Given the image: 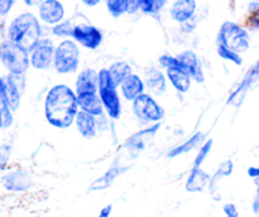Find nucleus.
I'll return each mask as SVG.
<instances>
[{"instance_id": "12", "label": "nucleus", "mask_w": 259, "mask_h": 217, "mask_svg": "<svg viewBox=\"0 0 259 217\" xmlns=\"http://www.w3.org/2000/svg\"><path fill=\"white\" fill-rule=\"evenodd\" d=\"M72 38L80 47L89 50H96L104 39L103 32L90 23H78L73 25Z\"/></svg>"}, {"instance_id": "11", "label": "nucleus", "mask_w": 259, "mask_h": 217, "mask_svg": "<svg viewBox=\"0 0 259 217\" xmlns=\"http://www.w3.org/2000/svg\"><path fill=\"white\" fill-rule=\"evenodd\" d=\"M0 184L3 188L12 193H24L35 186L32 172L24 168H15L8 171L0 177Z\"/></svg>"}, {"instance_id": "18", "label": "nucleus", "mask_w": 259, "mask_h": 217, "mask_svg": "<svg viewBox=\"0 0 259 217\" xmlns=\"http://www.w3.org/2000/svg\"><path fill=\"white\" fill-rule=\"evenodd\" d=\"M164 72H166L169 87H171L179 96L187 95V93L192 90L194 81L190 77L189 73L181 67V65L167 68Z\"/></svg>"}, {"instance_id": "17", "label": "nucleus", "mask_w": 259, "mask_h": 217, "mask_svg": "<svg viewBox=\"0 0 259 217\" xmlns=\"http://www.w3.org/2000/svg\"><path fill=\"white\" fill-rule=\"evenodd\" d=\"M38 19L50 27L58 24L66 19L65 5L61 0H45L38 7Z\"/></svg>"}, {"instance_id": "21", "label": "nucleus", "mask_w": 259, "mask_h": 217, "mask_svg": "<svg viewBox=\"0 0 259 217\" xmlns=\"http://www.w3.org/2000/svg\"><path fill=\"white\" fill-rule=\"evenodd\" d=\"M5 82H7V95H8V105L10 106L13 111L19 110L22 105V96L25 91L27 81L24 76H5Z\"/></svg>"}, {"instance_id": "47", "label": "nucleus", "mask_w": 259, "mask_h": 217, "mask_svg": "<svg viewBox=\"0 0 259 217\" xmlns=\"http://www.w3.org/2000/svg\"><path fill=\"white\" fill-rule=\"evenodd\" d=\"M34 217H40V216H39V214H35V216H34Z\"/></svg>"}, {"instance_id": "30", "label": "nucleus", "mask_w": 259, "mask_h": 217, "mask_svg": "<svg viewBox=\"0 0 259 217\" xmlns=\"http://www.w3.org/2000/svg\"><path fill=\"white\" fill-rule=\"evenodd\" d=\"M72 32L73 24L70 19H65L61 23H58V24L51 27V33H52L53 37L60 38L61 40L68 39V38L72 37Z\"/></svg>"}, {"instance_id": "29", "label": "nucleus", "mask_w": 259, "mask_h": 217, "mask_svg": "<svg viewBox=\"0 0 259 217\" xmlns=\"http://www.w3.org/2000/svg\"><path fill=\"white\" fill-rule=\"evenodd\" d=\"M106 9L113 18H120L131 12L132 0H105Z\"/></svg>"}, {"instance_id": "39", "label": "nucleus", "mask_w": 259, "mask_h": 217, "mask_svg": "<svg viewBox=\"0 0 259 217\" xmlns=\"http://www.w3.org/2000/svg\"><path fill=\"white\" fill-rule=\"evenodd\" d=\"M255 184V194H254V198H253L252 202V209L255 214L259 213V177L258 178L253 179Z\"/></svg>"}, {"instance_id": "1", "label": "nucleus", "mask_w": 259, "mask_h": 217, "mask_svg": "<svg viewBox=\"0 0 259 217\" xmlns=\"http://www.w3.org/2000/svg\"><path fill=\"white\" fill-rule=\"evenodd\" d=\"M78 111L73 86L67 82H56L47 88L43 97V116L51 128L68 130L73 126Z\"/></svg>"}, {"instance_id": "3", "label": "nucleus", "mask_w": 259, "mask_h": 217, "mask_svg": "<svg viewBox=\"0 0 259 217\" xmlns=\"http://www.w3.org/2000/svg\"><path fill=\"white\" fill-rule=\"evenodd\" d=\"M99 97L103 103L104 113L114 123L120 121L124 114V100L121 98L119 88L114 85L108 67H101L98 70Z\"/></svg>"}, {"instance_id": "20", "label": "nucleus", "mask_w": 259, "mask_h": 217, "mask_svg": "<svg viewBox=\"0 0 259 217\" xmlns=\"http://www.w3.org/2000/svg\"><path fill=\"white\" fill-rule=\"evenodd\" d=\"M73 88L76 95H85V93H96L99 90L98 70L94 67H83L76 73Z\"/></svg>"}, {"instance_id": "37", "label": "nucleus", "mask_w": 259, "mask_h": 217, "mask_svg": "<svg viewBox=\"0 0 259 217\" xmlns=\"http://www.w3.org/2000/svg\"><path fill=\"white\" fill-rule=\"evenodd\" d=\"M223 213L225 214V217H239V209L235 203L227 202L223 204Z\"/></svg>"}, {"instance_id": "13", "label": "nucleus", "mask_w": 259, "mask_h": 217, "mask_svg": "<svg viewBox=\"0 0 259 217\" xmlns=\"http://www.w3.org/2000/svg\"><path fill=\"white\" fill-rule=\"evenodd\" d=\"M259 76V61L254 63L249 70L247 71V73L244 75V77L242 78L239 83H238L237 87L229 93L228 96L227 103L233 107H240L244 102L245 97H247L248 92L250 91L252 86L254 85L255 81H258Z\"/></svg>"}, {"instance_id": "9", "label": "nucleus", "mask_w": 259, "mask_h": 217, "mask_svg": "<svg viewBox=\"0 0 259 217\" xmlns=\"http://www.w3.org/2000/svg\"><path fill=\"white\" fill-rule=\"evenodd\" d=\"M133 163L134 161H132L121 151L118 150L111 164L108 167V169L101 176H99L98 178L91 182L90 186H89V192H100L110 188L116 178L131 171Z\"/></svg>"}, {"instance_id": "32", "label": "nucleus", "mask_w": 259, "mask_h": 217, "mask_svg": "<svg viewBox=\"0 0 259 217\" xmlns=\"http://www.w3.org/2000/svg\"><path fill=\"white\" fill-rule=\"evenodd\" d=\"M217 53L223 61L233 63L235 66H242L243 65V57L239 53L234 52V50L229 49L228 47L223 44H217Z\"/></svg>"}, {"instance_id": "16", "label": "nucleus", "mask_w": 259, "mask_h": 217, "mask_svg": "<svg viewBox=\"0 0 259 217\" xmlns=\"http://www.w3.org/2000/svg\"><path fill=\"white\" fill-rule=\"evenodd\" d=\"M176 56L181 67L189 73L194 83L201 85V83L205 82L204 65H202L201 58L199 57V55L195 50L185 49L182 52L177 53Z\"/></svg>"}, {"instance_id": "27", "label": "nucleus", "mask_w": 259, "mask_h": 217, "mask_svg": "<svg viewBox=\"0 0 259 217\" xmlns=\"http://www.w3.org/2000/svg\"><path fill=\"white\" fill-rule=\"evenodd\" d=\"M108 71L109 73H110L111 80H113L114 85H115L116 87H119L120 83L123 82L128 76H131L132 73L134 72L133 66H132L128 61L123 60H119L110 63V65L108 66Z\"/></svg>"}, {"instance_id": "35", "label": "nucleus", "mask_w": 259, "mask_h": 217, "mask_svg": "<svg viewBox=\"0 0 259 217\" xmlns=\"http://www.w3.org/2000/svg\"><path fill=\"white\" fill-rule=\"evenodd\" d=\"M3 110V125L4 129L12 128L14 124V111L10 108L9 105H2Z\"/></svg>"}, {"instance_id": "43", "label": "nucleus", "mask_w": 259, "mask_h": 217, "mask_svg": "<svg viewBox=\"0 0 259 217\" xmlns=\"http://www.w3.org/2000/svg\"><path fill=\"white\" fill-rule=\"evenodd\" d=\"M80 2L81 4H83L88 8H95L98 7V5H100L103 0H80Z\"/></svg>"}, {"instance_id": "31", "label": "nucleus", "mask_w": 259, "mask_h": 217, "mask_svg": "<svg viewBox=\"0 0 259 217\" xmlns=\"http://www.w3.org/2000/svg\"><path fill=\"white\" fill-rule=\"evenodd\" d=\"M142 12L143 14L153 15L157 13L156 0H132V7L129 14Z\"/></svg>"}, {"instance_id": "42", "label": "nucleus", "mask_w": 259, "mask_h": 217, "mask_svg": "<svg viewBox=\"0 0 259 217\" xmlns=\"http://www.w3.org/2000/svg\"><path fill=\"white\" fill-rule=\"evenodd\" d=\"M247 174L249 178L255 179L259 177V166H252L247 169Z\"/></svg>"}, {"instance_id": "41", "label": "nucleus", "mask_w": 259, "mask_h": 217, "mask_svg": "<svg viewBox=\"0 0 259 217\" xmlns=\"http://www.w3.org/2000/svg\"><path fill=\"white\" fill-rule=\"evenodd\" d=\"M113 213V204H106L99 212L98 217H110Z\"/></svg>"}, {"instance_id": "23", "label": "nucleus", "mask_w": 259, "mask_h": 217, "mask_svg": "<svg viewBox=\"0 0 259 217\" xmlns=\"http://www.w3.org/2000/svg\"><path fill=\"white\" fill-rule=\"evenodd\" d=\"M233 172H234V161H233L232 159H225V160L220 161L214 173L211 174L207 189H209L210 192V196H211L215 201H220V199H222V194H220V183H222V181L224 178H228V177L232 176Z\"/></svg>"}, {"instance_id": "48", "label": "nucleus", "mask_w": 259, "mask_h": 217, "mask_svg": "<svg viewBox=\"0 0 259 217\" xmlns=\"http://www.w3.org/2000/svg\"><path fill=\"white\" fill-rule=\"evenodd\" d=\"M258 81H259V76H258Z\"/></svg>"}, {"instance_id": "10", "label": "nucleus", "mask_w": 259, "mask_h": 217, "mask_svg": "<svg viewBox=\"0 0 259 217\" xmlns=\"http://www.w3.org/2000/svg\"><path fill=\"white\" fill-rule=\"evenodd\" d=\"M56 43L50 37H43L29 50L30 68L35 71H50L53 68Z\"/></svg>"}, {"instance_id": "40", "label": "nucleus", "mask_w": 259, "mask_h": 217, "mask_svg": "<svg viewBox=\"0 0 259 217\" xmlns=\"http://www.w3.org/2000/svg\"><path fill=\"white\" fill-rule=\"evenodd\" d=\"M14 0H0V15H5L10 12Z\"/></svg>"}, {"instance_id": "46", "label": "nucleus", "mask_w": 259, "mask_h": 217, "mask_svg": "<svg viewBox=\"0 0 259 217\" xmlns=\"http://www.w3.org/2000/svg\"><path fill=\"white\" fill-rule=\"evenodd\" d=\"M4 129V125H3V110H2V105H0V131Z\"/></svg>"}, {"instance_id": "22", "label": "nucleus", "mask_w": 259, "mask_h": 217, "mask_svg": "<svg viewBox=\"0 0 259 217\" xmlns=\"http://www.w3.org/2000/svg\"><path fill=\"white\" fill-rule=\"evenodd\" d=\"M197 12L196 0H175L169 7V18L179 24H186L194 19Z\"/></svg>"}, {"instance_id": "44", "label": "nucleus", "mask_w": 259, "mask_h": 217, "mask_svg": "<svg viewBox=\"0 0 259 217\" xmlns=\"http://www.w3.org/2000/svg\"><path fill=\"white\" fill-rule=\"evenodd\" d=\"M24 4L29 8H38L45 0H23Z\"/></svg>"}, {"instance_id": "34", "label": "nucleus", "mask_w": 259, "mask_h": 217, "mask_svg": "<svg viewBox=\"0 0 259 217\" xmlns=\"http://www.w3.org/2000/svg\"><path fill=\"white\" fill-rule=\"evenodd\" d=\"M179 65L180 62L179 60H177V56L164 53V55L159 56L158 57V67H161L163 71H166L167 68L175 67V66H179Z\"/></svg>"}, {"instance_id": "24", "label": "nucleus", "mask_w": 259, "mask_h": 217, "mask_svg": "<svg viewBox=\"0 0 259 217\" xmlns=\"http://www.w3.org/2000/svg\"><path fill=\"white\" fill-rule=\"evenodd\" d=\"M73 128L76 129L77 134L83 140H94L100 135L95 116L83 113V111L77 113L75 123H73Z\"/></svg>"}, {"instance_id": "7", "label": "nucleus", "mask_w": 259, "mask_h": 217, "mask_svg": "<svg viewBox=\"0 0 259 217\" xmlns=\"http://www.w3.org/2000/svg\"><path fill=\"white\" fill-rule=\"evenodd\" d=\"M162 124L142 126L137 131L128 136L123 143L119 145V151L124 154L132 161H136L142 153L151 145L158 131L162 129Z\"/></svg>"}, {"instance_id": "15", "label": "nucleus", "mask_w": 259, "mask_h": 217, "mask_svg": "<svg viewBox=\"0 0 259 217\" xmlns=\"http://www.w3.org/2000/svg\"><path fill=\"white\" fill-rule=\"evenodd\" d=\"M142 76L144 78L147 92L158 98L167 95L169 90V83L167 80L166 72L161 67H158V66L148 67Z\"/></svg>"}, {"instance_id": "28", "label": "nucleus", "mask_w": 259, "mask_h": 217, "mask_svg": "<svg viewBox=\"0 0 259 217\" xmlns=\"http://www.w3.org/2000/svg\"><path fill=\"white\" fill-rule=\"evenodd\" d=\"M212 149H214V139L207 138L206 140L201 144V146L196 150V154H195L191 167H194V168H200V167L204 166L205 161L207 160L209 155L211 154Z\"/></svg>"}, {"instance_id": "4", "label": "nucleus", "mask_w": 259, "mask_h": 217, "mask_svg": "<svg viewBox=\"0 0 259 217\" xmlns=\"http://www.w3.org/2000/svg\"><path fill=\"white\" fill-rule=\"evenodd\" d=\"M131 113L141 126L163 123L166 108L158 97L146 92L131 102Z\"/></svg>"}, {"instance_id": "19", "label": "nucleus", "mask_w": 259, "mask_h": 217, "mask_svg": "<svg viewBox=\"0 0 259 217\" xmlns=\"http://www.w3.org/2000/svg\"><path fill=\"white\" fill-rule=\"evenodd\" d=\"M118 88L124 102L128 103L133 102L136 98H138L139 96H142L143 93L147 92L143 76L139 75V73L137 72H133L131 76H128V77L120 83V86H119Z\"/></svg>"}, {"instance_id": "45", "label": "nucleus", "mask_w": 259, "mask_h": 217, "mask_svg": "<svg viewBox=\"0 0 259 217\" xmlns=\"http://www.w3.org/2000/svg\"><path fill=\"white\" fill-rule=\"evenodd\" d=\"M168 0H156V8H157V13L161 12L164 7L167 5Z\"/></svg>"}, {"instance_id": "5", "label": "nucleus", "mask_w": 259, "mask_h": 217, "mask_svg": "<svg viewBox=\"0 0 259 217\" xmlns=\"http://www.w3.org/2000/svg\"><path fill=\"white\" fill-rule=\"evenodd\" d=\"M81 49L80 45L72 39H62L56 44L53 68L57 75H76L81 70Z\"/></svg>"}, {"instance_id": "38", "label": "nucleus", "mask_w": 259, "mask_h": 217, "mask_svg": "<svg viewBox=\"0 0 259 217\" xmlns=\"http://www.w3.org/2000/svg\"><path fill=\"white\" fill-rule=\"evenodd\" d=\"M0 105H8L7 82H5V76L4 77H0Z\"/></svg>"}, {"instance_id": "6", "label": "nucleus", "mask_w": 259, "mask_h": 217, "mask_svg": "<svg viewBox=\"0 0 259 217\" xmlns=\"http://www.w3.org/2000/svg\"><path fill=\"white\" fill-rule=\"evenodd\" d=\"M0 63L8 75L24 76L30 68L29 52L7 39L0 44Z\"/></svg>"}, {"instance_id": "2", "label": "nucleus", "mask_w": 259, "mask_h": 217, "mask_svg": "<svg viewBox=\"0 0 259 217\" xmlns=\"http://www.w3.org/2000/svg\"><path fill=\"white\" fill-rule=\"evenodd\" d=\"M42 24L33 13H22L8 27V40L17 43L29 52L42 39Z\"/></svg>"}, {"instance_id": "25", "label": "nucleus", "mask_w": 259, "mask_h": 217, "mask_svg": "<svg viewBox=\"0 0 259 217\" xmlns=\"http://www.w3.org/2000/svg\"><path fill=\"white\" fill-rule=\"evenodd\" d=\"M210 177L211 174L206 169H204V167H200V168L191 167L185 181V189L189 193H201L205 189H207Z\"/></svg>"}, {"instance_id": "26", "label": "nucleus", "mask_w": 259, "mask_h": 217, "mask_svg": "<svg viewBox=\"0 0 259 217\" xmlns=\"http://www.w3.org/2000/svg\"><path fill=\"white\" fill-rule=\"evenodd\" d=\"M77 103L80 111H83L86 114H90V115L98 116L103 115L104 107L103 103H101L100 97H99V93H85V95H77Z\"/></svg>"}, {"instance_id": "33", "label": "nucleus", "mask_w": 259, "mask_h": 217, "mask_svg": "<svg viewBox=\"0 0 259 217\" xmlns=\"http://www.w3.org/2000/svg\"><path fill=\"white\" fill-rule=\"evenodd\" d=\"M13 148L10 144H0V172H5L9 167L10 159H12Z\"/></svg>"}, {"instance_id": "14", "label": "nucleus", "mask_w": 259, "mask_h": 217, "mask_svg": "<svg viewBox=\"0 0 259 217\" xmlns=\"http://www.w3.org/2000/svg\"><path fill=\"white\" fill-rule=\"evenodd\" d=\"M207 138H209V136H207L206 131H194V133L190 134L187 138L182 139L181 141L176 143L175 145L169 146L166 150L164 156H166L167 159H176L179 158V156L186 155V154L192 153V151H196Z\"/></svg>"}, {"instance_id": "8", "label": "nucleus", "mask_w": 259, "mask_h": 217, "mask_svg": "<svg viewBox=\"0 0 259 217\" xmlns=\"http://www.w3.org/2000/svg\"><path fill=\"white\" fill-rule=\"evenodd\" d=\"M217 43L242 55L249 49L250 37L248 30L243 25L238 24L233 20H227L220 25Z\"/></svg>"}, {"instance_id": "36", "label": "nucleus", "mask_w": 259, "mask_h": 217, "mask_svg": "<svg viewBox=\"0 0 259 217\" xmlns=\"http://www.w3.org/2000/svg\"><path fill=\"white\" fill-rule=\"evenodd\" d=\"M96 121H98V129H99V133H100V135H101V134L110 133V129H111V125H113V121H111L110 119H109L108 116L105 115V114L98 116V118H96Z\"/></svg>"}]
</instances>
